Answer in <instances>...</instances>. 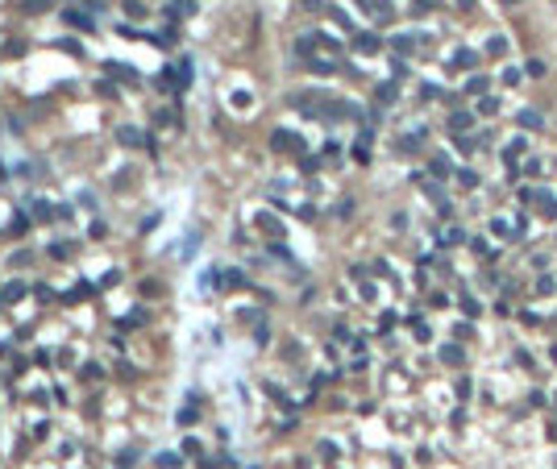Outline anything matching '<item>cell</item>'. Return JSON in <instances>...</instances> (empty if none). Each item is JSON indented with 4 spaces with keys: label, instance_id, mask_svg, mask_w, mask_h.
<instances>
[{
    "label": "cell",
    "instance_id": "cell-1",
    "mask_svg": "<svg viewBox=\"0 0 557 469\" xmlns=\"http://www.w3.org/2000/svg\"><path fill=\"white\" fill-rule=\"evenodd\" d=\"M537 204H541V212H545V216H557V200H553V195H541Z\"/></svg>",
    "mask_w": 557,
    "mask_h": 469
},
{
    "label": "cell",
    "instance_id": "cell-2",
    "mask_svg": "<svg viewBox=\"0 0 557 469\" xmlns=\"http://www.w3.org/2000/svg\"><path fill=\"white\" fill-rule=\"evenodd\" d=\"M520 125H528V129H537V125H541V116H537V112H520Z\"/></svg>",
    "mask_w": 557,
    "mask_h": 469
}]
</instances>
